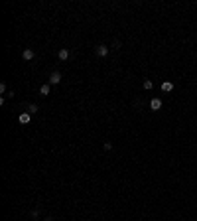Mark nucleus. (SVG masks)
I'll return each instance as SVG.
<instances>
[{"label":"nucleus","mask_w":197,"mask_h":221,"mask_svg":"<svg viewBox=\"0 0 197 221\" xmlns=\"http://www.w3.org/2000/svg\"><path fill=\"white\" fill-rule=\"evenodd\" d=\"M22 57L26 59V61H32V59L36 57V52H34L32 47H26V50H24V52H22Z\"/></svg>","instance_id":"1"},{"label":"nucleus","mask_w":197,"mask_h":221,"mask_svg":"<svg viewBox=\"0 0 197 221\" xmlns=\"http://www.w3.org/2000/svg\"><path fill=\"white\" fill-rule=\"evenodd\" d=\"M59 81H61V73L53 71L51 75H49V85H59Z\"/></svg>","instance_id":"2"},{"label":"nucleus","mask_w":197,"mask_h":221,"mask_svg":"<svg viewBox=\"0 0 197 221\" xmlns=\"http://www.w3.org/2000/svg\"><path fill=\"white\" fill-rule=\"evenodd\" d=\"M150 109H152V111H160V109H162V99L154 97V99L150 101Z\"/></svg>","instance_id":"3"},{"label":"nucleus","mask_w":197,"mask_h":221,"mask_svg":"<svg viewBox=\"0 0 197 221\" xmlns=\"http://www.w3.org/2000/svg\"><path fill=\"white\" fill-rule=\"evenodd\" d=\"M95 52H97V55H98V57H105L106 53H108V47L101 44V46H97V47H95Z\"/></svg>","instance_id":"4"},{"label":"nucleus","mask_w":197,"mask_h":221,"mask_svg":"<svg viewBox=\"0 0 197 221\" xmlns=\"http://www.w3.org/2000/svg\"><path fill=\"white\" fill-rule=\"evenodd\" d=\"M57 57L61 59V61H67V59H69V50H65V47H61V50L57 52Z\"/></svg>","instance_id":"5"},{"label":"nucleus","mask_w":197,"mask_h":221,"mask_svg":"<svg viewBox=\"0 0 197 221\" xmlns=\"http://www.w3.org/2000/svg\"><path fill=\"white\" fill-rule=\"evenodd\" d=\"M49 93H51V85H49V83H47V85H41V87H39V95L47 97Z\"/></svg>","instance_id":"6"},{"label":"nucleus","mask_w":197,"mask_h":221,"mask_svg":"<svg viewBox=\"0 0 197 221\" xmlns=\"http://www.w3.org/2000/svg\"><path fill=\"white\" fill-rule=\"evenodd\" d=\"M18 121H20V123H22V124H28V123H30V121H32V115H30V113H22Z\"/></svg>","instance_id":"7"},{"label":"nucleus","mask_w":197,"mask_h":221,"mask_svg":"<svg viewBox=\"0 0 197 221\" xmlns=\"http://www.w3.org/2000/svg\"><path fill=\"white\" fill-rule=\"evenodd\" d=\"M162 91L171 93V91H173V83H171V81H164V83H162Z\"/></svg>","instance_id":"8"},{"label":"nucleus","mask_w":197,"mask_h":221,"mask_svg":"<svg viewBox=\"0 0 197 221\" xmlns=\"http://www.w3.org/2000/svg\"><path fill=\"white\" fill-rule=\"evenodd\" d=\"M28 113H30V115H36V113H38V105H28Z\"/></svg>","instance_id":"9"},{"label":"nucleus","mask_w":197,"mask_h":221,"mask_svg":"<svg viewBox=\"0 0 197 221\" xmlns=\"http://www.w3.org/2000/svg\"><path fill=\"white\" fill-rule=\"evenodd\" d=\"M152 87H154V83H152L150 79H146L144 81V89H152Z\"/></svg>","instance_id":"10"},{"label":"nucleus","mask_w":197,"mask_h":221,"mask_svg":"<svg viewBox=\"0 0 197 221\" xmlns=\"http://www.w3.org/2000/svg\"><path fill=\"white\" fill-rule=\"evenodd\" d=\"M103 148H105V150H111L112 144H111V142H105V144H103Z\"/></svg>","instance_id":"11"},{"label":"nucleus","mask_w":197,"mask_h":221,"mask_svg":"<svg viewBox=\"0 0 197 221\" xmlns=\"http://www.w3.org/2000/svg\"><path fill=\"white\" fill-rule=\"evenodd\" d=\"M0 93H6V83H0Z\"/></svg>","instance_id":"12"},{"label":"nucleus","mask_w":197,"mask_h":221,"mask_svg":"<svg viewBox=\"0 0 197 221\" xmlns=\"http://www.w3.org/2000/svg\"><path fill=\"white\" fill-rule=\"evenodd\" d=\"M44 221H53V217H46V219H44Z\"/></svg>","instance_id":"13"},{"label":"nucleus","mask_w":197,"mask_h":221,"mask_svg":"<svg viewBox=\"0 0 197 221\" xmlns=\"http://www.w3.org/2000/svg\"><path fill=\"white\" fill-rule=\"evenodd\" d=\"M36 221H38V219H36Z\"/></svg>","instance_id":"14"}]
</instances>
